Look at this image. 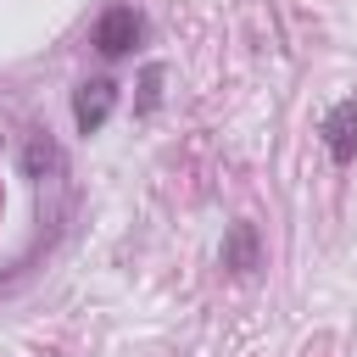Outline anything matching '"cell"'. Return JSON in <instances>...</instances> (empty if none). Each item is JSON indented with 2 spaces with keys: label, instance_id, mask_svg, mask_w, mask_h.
<instances>
[{
  "label": "cell",
  "instance_id": "obj_1",
  "mask_svg": "<svg viewBox=\"0 0 357 357\" xmlns=\"http://www.w3.org/2000/svg\"><path fill=\"white\" fill-rule=\"evenodd\" d=\"M139 39H145V17H139L134 6H106L100 22H95V33H89V45H95L106 61H123Z\"/></svg>",
  "mask_w": 357,
  "mask_h": 357
},
{
  "label": "cell",
  "instance_id": "obj_2",
  "mask_svg": "<svg viewBox=\"0 0 357 357\" xmlns=\"http://www.w3.org/2000/svg\"><path fill=\"white\" fill-rule=\"evenodd\" d=\"M112 112H117V84L112 78H84L73 89V123H78V134H100Z\"/></svg>",
  "mask_w": 357,
  "mask_h": 357
},
{
  "label": "cell",
  "instance_id": "obj_3",
  "mask_svg": "<svg viewBox=\"0 0 357 357\" xmlns=\"http://www.w3.org/2000/svg\"><path fill=\"white\" fill-rule=\"evenodd\" d=\"M318 134H324V151H329L335 167L357 162V100H335V106L324 112Z\"/></svg>",
  "mask_w": 357,
  "mask_h": 357
},
{
  "label": "cell",
  "instance_id": "obj_4",
  "mask_svg": "<svg viewBox=\"0 0 357 357\" xmlns=\"http://www.w3.org/2000/svg\"><path fill=\"white\" fill-rule=\"evenodd\" d=\"M262 262V240H257V223H229V234H223V268L229 273H251Z\"/></svg>",
  "mask_w": 357,
  "mask_h": 357
},
{
  "label": "cell",
  "instance_id": "obj_5",
  "mask_svg": "<svg viewBox=\"0 0 357 357\" xmlns=\"http://www.w3.org/2000/svg\"><path fill=\"white\" fill-rule=\"evenodd\" d=\"M22 173H28V178L61 173V145L50 139V128H33V134H28V145H22Z\"/></svg>",
  "mask_w": 357,
  "mask_h": 357
},
{
  "label": "cell",
  "instance_id": "obj_6",
  "mask_svg": "<svg viewBox=\"0 0 357 357\" xmlns=\"http://www.w3.org/2000/svg\"><path fill=\"white\" fill-rule=\"evenodd\" d=\"M156 100H162V61L139 73V112H156Z\"/></svg>",
  "mask_w": 357,
  "mask_h": 357
}]
</instances>
